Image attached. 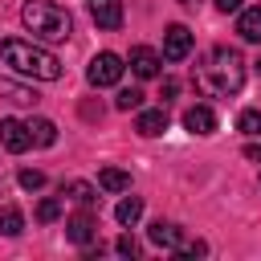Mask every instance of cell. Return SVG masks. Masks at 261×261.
Masks as SVG:
<instances>
[{
    "label": "cell",
    "instance_id": "obj_11",
    "mask_svg": "<svg viewBox=\"0 0 261 261\" xmlns=\"http://www.w3.org/2000/svg\"><path fill=\"white\" fill-rule=\"evenodd\" d=\"M237 33H241L245 41L261 45V8H241V16H237Z\"/></svg>",
    "mask_w": 261,
    "mask_h": 261
},
{
    "label": "cell",
    "instance_id": "obj_4",
    "mask_svg": "<svg viewBox=\"0 0 261 261\" xmlns=\"http://www.w3.org/2000/svg\"><path fill=\"white\" fill-rule=\"evenodd\" d=\"M122 57L118 53H98L94 61H90V69H86V77H90V86H118V77H122Z\"/></svg>",
    "mask_w": 261,
    "mask_h": 261
},
{
    "label": "cell",
    "instance_id": "obj_19",
    "mask_svg": "<svg viewBox=\"0 0 261 261\" xmlns=\"http://www.w3.org/2000/svg\"><path fill=\"white\" fill-rule=\"evenodd\" d=\"M20 228H24V216H20L16 208H0V232H4V237H16Z\"/></svg>",
    "mask_w": 261,
    "mask_h": 261
},
{
    "label": "cell",
    "instance_id": "obj_13",
    "mask_svg": "<svg viewBox=\"0 0 261 261\" xmlns=\"http://www.w3.org/2000/svg\"><path fill=\"white\" fill-rule=\"evenodd\" d=\"M151 241H155L159 249H175V245L184 241V232H179V224H171V220H155V224H151Z\"/></svg>",
    "mask_w": 261,
    "mask_h": 261
},
{
    "label": "cell",
    "instance_id": "obj_3",
    "mask_svg": "<svg viewBox=\"0 0 261 261\" xmlns=\"http://www.w3.org/2000/svg\"><path fill=\"white\" fill-rule=\"evenodd\" d=\"M20 20H24V29H29L37 41H65V37L73 33L69 8H61V4H53V0H24Z\"/></svg>",
    "mask_w": 261,
    "mask_h": 261
},
{
    "label": "cell",
    "instance_id": "obj_14",
    "mask_svg": "<svg viewBox=\"0 0 261 261\" xmlns=\"http://www.w3.org/2000/svg\"><path fill=\"white\" fill-rule=\"evenodd\" d=\"M98 188L102 192H130V175L122 167H102L98 171Z\"/></svg>",
    "mask_w": 261,
    "mask_h": 261
},
{
    "label": "cell",
    "instance_id": "obj_16",
    "mask_svg": "<svg viewBox=\"0 0 261 261\" xmlns=\"http://www.w3.org/2000/svg\"><path fill=\"white\" fill-rule=\"evenodd\" d=\"M139 216H143V200H139V196H126V200H118V208H114V220H118V224H126V228H130Z\"/></svg>",
    "mask_w": 261,
    "mask_h": 261
},
{
    "label": "cell",
    "instance_id": "obj_9",
    "mask_svg": "<svg viewBox=\"0 0 261 261\" xmlns=\"http://www.w3.org/2000/svg\"><path fill=\"white\" fill-rule=\"evenodd\" d=\"M90 16L98 29H118L122 24V0H90Z\"/></svg>",
    "mask_w": 261,
    "mask_h": 261
},
{
    "label": "cell",
    "instance_id": "obj_2",
    "mask_svg": "<svg viewBox=\"0 0 261 261\" xmlns=\"http://www.w3.org/2000/svg\"><path fill=\"white\" fill-rule=\"evenodd\" d=\"M0 53H4V61H8L16 73H24V77H37V82H57V77H61V61H57L49 49H41V45H29V41L8 37V41L0 45Z\"/></svg>",
    "mask_w": 261,
    "mask_h": 261
},
{
    "label": "cell",
    "instance_id": "obj_29",
    "mask_svg": "<svg viewBox=\"0 0 261 261\" xmlns=\"http://www.w3.org/2000/svg\"><path fill=\"white\" fill-rule=\"evenodd\" d=\"M257 73H261V57H257Z\"/></svg>",
    "mask_w": 261,
    "mask_h": 261
},
{
    "label": "cell",
    "instance_id": "obj_17",
    "mask_svg": "<svg viewBox=\"0 0 261 261\" xmlns=\"http://www.w3.org/2000/svg\"><path fill=\"white\" fill-rule=\"evenodd\" d=\"M0 94H4L8 102H16V106H33V102H37V94H33L29 86H16V82H8V77H0Z\"/></svg>",
    "mask_w": 261,
    "mask_h": 261
},
{
    "label": "cell",
    "instance_id": "obj_5",
    "mask_svg": "<svg viewBox=\"0 0 261 261\" xmlns=\"http://www.w3.org/2000/svg\"><path fill=\"white\" fill-rule=\"evenodd\" d=\"M65 237H69L73 245H86V249H90V245L98 241V220H94L90 212H77V216L65 220Z\"/></svg>",
    "mask_w": 261,
    "mask_h": 261
},
{
    "label": "cell",
    "instance_id": "obj_6",
    "mask_svg": "<svg viewBox=\"0 0 261 261\" xmlns=\"http://www.w3.org/2000/svg\"><path fill=\"white\" fill-rule=\"evenodd\" d=\"M0 143H4L12 155H20V151H29V147H33L29 126H24L20 118H0Z\"/></svg>",
    "mask_w": 261,
    "mask_h": 261
},
{
    "label": "cell",
    "instance_id": "obj_12",
    "mask_svg": "<svg viewBox=\"0 0 261 261\" xmlns=\"http://www.w3.org/2000/svg\"><path fill=\"white\" fill-rule=\"evenodd\" d=\"M135 130L147 135V139H151V135H163V130H167V110H163V106H159V110H143L139 122H135Z\"/></svg>",
    "mask_w": 261,
    "mask_h": 261
},
{
    "label": "cell",
    "instance_id": "obj_7",
    "mask_svg": "<svg viewBox=\"0 0 261 261\" xmlns=\"http://www.w3.org/2000/svg\"><path fill=\"white\" fill-rule=\"evenodd\" d=\"M192 53V33L184 29V24H171L167 33H163V57L167 61H184Z\"/></svg>",
    "mask_w": 261,
    "mask_h": 261
},
{
    "label": "cell",
    "instance_id": "obj_8",
    "mask_svg": "<svg viewBox=\"0 0 261 261\" xmlns=\"http://www.w3.org/2000/svg\"><path fill=\"white\" fill-rule=\"evenodd\" d=\"M159 65H163V57H159L155 49H147V45H135V49H130V69H135V77H159Z\"/></svg>",
    "mask_w": 261,
    "mask_h": 261
},
{
    "label": "cell",
    "instance_id": "obj_26",
    "mask_svg": "<svg viewBox=\"0 0 261 261\" xmlns=\"http://www.w3.org/2000/svg\"><path fill=\"white\" fill-rule=\"evenodd\" d=\"M175 90H179V82H175V77H163V102L175 98Z\"/></svg>",
    "mask_w": 261,
    "mask_h": 261
},
{
    "label": "cell",
    "instance_id": "obj_18",
    "mask_svg": "<svg viewBox=\"0 0 261 261\" xmlns=\"http://www.w3.org/2000/svg\"><path fill=\"white\" fill-rule=\"evenodd\" d=\"M65 192H69V200H77L82 208H90V204L98 200V192H94L90 184H82V179H73V184H65Z\"/></svg>",
    "mask_w": 261,
    "mask_h": 261
},
{
    "label": "cell",
    "instance_id": "obj_27",
    "mask_svg": "<svg viewBox=\"0 0 261 261\" xmlns=\"http://www.w3.org/2000/svg\"><path fill=\"white\" fill-rule=\"evenodd\" d=\"M245 159H257V163H261V143H249V147H245Z\"/></svg>",
    "mask_w": 261,
    "mask_h": 261
},
{
    "label": "cell",
    "instance_id": "obj_28",
    "mask_svg": "<svg viewBox=\"0 0 261 261\" xmlns=\"http://www.w3.org/2000/svg\"><path fill=\"white\" fill-rule=\"evenodd\" d=\"M216 8H220V12H237V8H241V0H216Z\"/></svg>",
    "mask_w": 261,
    "mask_h": 261
},
{
    "label": "cell",
    "instance_id": "obj_25",
    "mask_svg": "<svg viewBox=\"0 0 261 261\" xmlns=\"http://www.w3.org/2000/svg\"><path fill=\"white\" fill-rule=\"evenodd\" d=\"M114 249H118L122 257H135V253H139V241H135V237H118V245H114Z\"/></svg>",
    "mask_w": 261,
    "mask_h": 261
},
{
    "label": "cell",
    "instance_id": "obj_15",
    "mask_svg": "<svg viewBox=\"0 0 261 261\" xmlns=\"http://www.w3.org/2000/svg\"><path fill=\"white\" fill-rule=\"evenodd\" d=\"M29 126V139L37 143V147H53L57 143V126L49 122V118H33V122H24Z\"/></svg>",
    "mask_w": 261,
    "mask_h": 261
},
{
    "label": "cell",
    "instance_id": "obj_23",
    "mask_svg": "<svg viewBox=\"0 0 261 261\" xmlns=\"http://www.w3.org/2000/svg\"><path fill=\"white\" fill-rule=\"evenodd\" d=\"M57 216H61V200H41V204H37V220H41V224H53Z\"/></svg>",
    "mask_w": 261,
    "mask_h": 261
},
{
    "label": "cell",
    "instance_id": "obj_24",
    "mask_svg": "<svg viewBox=\"0 0 261 261\" xmlns=\"http://www.w3.org/2000/svg\"><path fill=\"white\" fill-rule=\"evenodd\" d=\"M175 253H179V257H204V253H208V245H204V241H179V245H175Z\"/></svg>",
    "mask_w": 261,
    "mask_h": 261
},
{
    "label": "cell",
    "instance_id": "obj_22",
    "mask_svg": "<svg viewBox=\"0 0 261 261\" xmlns=\"http://www.w3.org/2000/svg\"><path fill=\"white\" fill-rule=\"evenodd\" d=\"M16 179H20V188H24V192H37V188H45V171H37V167H24Z\"/></svg>",
    "mask_w": 261,
    "mask_h": 261
},
{
    "label": "cell",
    "instance_id": "obj_21",
    "mask_svg": "<svg viewBox=\"0 0 261 261\" xmlns=\"http://www.w3.org/2000/svg\"><path fill=\"white\" fill-rule=\"evenodd\" d=\"M114 106H118V110H139V106H143V90H135V86H130V90H118Z\"/></svg>",
    "mask_w": 261,
    "mask_h": 261
},
{
    "label": "cell",
    "instance_id": "obj_1",
    "mask_svg": "<svg viewBox=\"0 0 261 261\" xmlns=\"http://www.w3.org/2000/svg\"><path fill=\"white\" fill-rule=\"evenodd\" d=\"M196 86H200L204 94H212V98L237 94V90L245 86V57H241L237 49L216 45V49L204 57V65L196 69Z\"/></svg>",
    "mask_w": 261,
    "mask_h": 261
},
{
    "label": "cell",
    "instance_id": "obj_20",
    "mask_svg": "<svg viewBox=\"0 0 261 261\" xmlns=\"http://www.w3.org/2000/svg\"><path fill=\"white\" fill-rule=\"evenodd\" d=\"M237 126H241V130H245L249 139H261V110H241Z\"/></svg>",
    "mask_w": 261,
    "mask_h": 261
},
{
    "label": "cell",
    "instance_id": "obj_10",
    "mask_svg": "<svg viewBox=\"0 0 261 261\" xmlns=\"http://www.w3.org/2000/svg\"><path fill=\"white\" fill-rule=\"evenodd\" d=\"M184 126H188L192 135H212V130H216L212 106H188V110H184Z\"/></svg>",
    "mask_w": 261,
    "mask_h": 261
}]
</instances>
